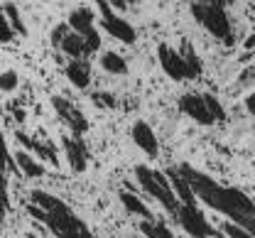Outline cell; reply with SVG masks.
<instances>
[{"label":"cell","mask_w":255,"mask_h":238,"mask_svg":"<svg viewBox=\"0 0 255 238\" xmlns=\"http://www.w3.org/2000/svg\"><path fill=\"white\" fill-rule=\"evenodd\" d=\"M12 37H15V30L10 27L5 10H0V42H12Z\"/></svg>","instance_id":"cell-25"},{"label":"cell","mask_w":255,"mask_h":238,"mask_svg":"<svg viewBox=\"0 0 255 238\" xmlns=\"http://www.w3.org/2000/svg\"><path fill=\"white\" fill-rule=\"evenodd\" d=\"M182 57H184V62H187V69H189V79H196V76H201V62H199V57H196V52L191 49L189 42L184 44V52H182Z\"/></svg>","instance_id":"cell-20"},{"label":"cell","mask_w":255,"mask_h":238,"mask_svg":"<svg viewBox=\"0 0 255 238\" xmlns=\"http://www.w3.org/2000/svg\"><path fill=\"white\" fill-rule=\"evenodd\" d=\"M246 49H255V34H251V37L246 39Z\"/></svg>","instance_id":"cell-33"},{"label":"cell","mask_w":255,"mask_h":238,"mask_svg":"<svg viewBox=\"0 0 255 238\" xmlns=\"http://www.w3.org/2000/svg\"><path fill=\"white\" fill-rule=\"evenodd\" d=\"M113 7H118V10H126L128 7V0H108Z\"/></svg>","instance_id":"cell-32"},{"label":"cell","mask_w":255,"mask_h":238,"mask_svg":"<svg viewBox=\"0 0 255 238\" xmlns=\"http://www.w3.org/2000/svg\"><path fill=\"white\" fill-rule=\"evenodd\" d=\"M94 103L96 106H106V108H116V106H118L116 96H113V94H106V91H96Z\"/></svg>","instance_id":"cell-29"},{"label":"cell","mask_w":255,"mask_h":238,"mask_svg":"<svg viewBox=\"0 0 255 238\" xmlns=\"http://www.w3.org/2000/svg\"><path fill=\"white\" fill-rule=\"evenodd\" d=\"M71 32V27H69V22H59L54 30H52V44L54 47H62V42H64V37Z\"/></svg>","instance_id":"cell-28"},{"label":"cell","mask_w":255,"mask_h":238,"mask_svg":"<svg viewBox=\"0 0 255 238\" xmlns=\"http://www.w3.org/2000/svg\"><path fill=\"white\" fill-rule=\"evenodd\" d=\"M204 101H206V106H209V111H211V116L216 118V123L219 120H226V111H223L221 101L214 96V94H204Z\"/></svg>","instance_id":"cell-23"},{"label":"cell","mask_w":255,"mask_h":238,"mask_svg":"<svg viewBox=\"0 0 255 238\" xmlns=\"http://www.w3.org/2000/svg\"><path fill=\"white\" fill-rule=\"evenodd\" d=\"M179 111H182L184 116H189L191 120H196L199 125H211V123H216V118L211 116L209 106L204 101V94H184V96L179 99Z\"/></svg>","instance_id":"cell-8"},{"label":"cell","mask_w":255,"mask_h":238,"mask_svg":"<svg viewBox=\"0 0 255 238\" xmlns=\"http://www.w3.org/2000/svg\"><path fill=\"white\" fill-rule=\"evenodd\" d=\"M52 106H54V111L62 116V120H66V125L74 130V135L81 137L86 130H89V120H86V116L74 106L71 101H66L64 96H54L52 99Z\"/></svg>","instance_id":"cell-7"},{"label":"cell","mask_w":255,"mask_h":238,"mask_svg":"<svg viewBox=\"0 0 255 238\" xmlns=\"http://www.w3.org/2000/svg\"><path fill=\"white\" fill-rule=\"evenodd\" d=\"M7 206H10V199H7V179H5V174L0 172V221H2Z\"/></svg>","instance_id":"cell-27"},{"label":"cell","mask_w":255,"mask_h":238,"mask_svg":"<svg viewBox=\"0 0 255 238\" xmlns=\"http://www.w3.org/2000/svg\"><path fill=\"white\" fill-rule=\"evenodd\" d=\"M17 142L20 145H25L27 150H32L34 155H39V160H47V162H52V165H57L59 160H57V152H54V147L47 142V140H32L30 135H25V133H17Z\"/></svg>","instance_id":"cell-14"},{"label":"cell","mask_w":255,"mask_h":238,"mask_svg":"<svg viewBox=\"0 0 255 238\" xmlns=\"http://www.w3.org/2000/svg\"><path fill=\"white\" fill-rule=\"evenodd\" d=\"M15 162H17L20 172H22L25 177H30V179H37V177H42V174H44L42 162H39V160H34L30 152H17V155H15Z\"/></svg>","instance_id":"cell-17"},{"label":"cell","mask_w":255,"mask_h":238,"mask_svg":"<svg viewBox=\"0 0 255 238\" xmlns=\"http://www.w3.org/2000/svg\"><path fill=\"white\" fill-rule=\"evenodd\" d=\"M223 234L228 238H255V236H251L243 226H238V224H233V221H231V224H223Z\"/></svg>","instance_id":"cell-26"},{"label":"cell","mask_w":255,"mask_h":238,"mask_svg":"<svg viewBox=\"0 0 255 238\" xmlns=\"http://www.w3.org/2000/svg\"><path fill=\"white\" fill-rule=\"evenodd\" d=\"M0 172H20L17 162L12 160V155L7 152V145H5V137L0 133Z\"/></svg>","instance_id":"cell-22"},{"label":"cell","mask_w":255,"mask_h":238,"mask_svg":"<svg viewBox=\"0 0 255 238\" xmlns=\"http://www.w3.org/2000/svg\"><path fill=\"white\" fill-rule=\"evenodd\" d=\"M96 15L91 7H76V10H71V15H69V27L74 30V32H79L81 37H89L91 32H96Z\"/></svg>","instance_id":"cell-11"},{"label":"cell","mask_w":255,"mask_h":238,"mask_svg":"<svg viewBox=\"0 0 255 238\" xmlns=\"http://www.w3.org/2000/svg\"><path fill=\"white\" fill-rule=\"evenodd\" d=\"M132 142L145 152V155H150V157H157L159 147H157V137L152 133V128L145 123V120H137L135 125H132Z\"/></svg>","instance_id":"cell-10"},{"label":"cell","mask_w":255,"mask_h":238,"mask_svg":"<svg viewBox=\"0 0 255 238\" xmlns=\"http://www.w3.org/2000/svg\"><path fill=\"white\" fill-rule=\"evenodd\" d=\"M101 67L106 71H111V74H128V62L116 52H106L101 57Z\"/></svg>","instance_id":"cell-19"},{"label":"cell","mask_w":255,"mask_h":238,"mask_svg":"<svg viewBox=\"0 0 255 238\" xmlns=\"http://www.w3.org/2000/svg\"><path fill=\"white\" fill-rule=\"evenodd\" d=\"M130 2H135V0H128V5H130Z\"/></svg>","instance_id":"cell-35"},{"label":"cell","mask_w":255,"mask_h":238,"mask_svg":"<svg viewBox=\"0 0 255 238\" xmlns=\"http://www.w3.org/2000/svg\"><path fill=\"white\" fill-rule=\"evenodd\" d=\"M5 15H7V22H10V27L15 30L17 34H27V27H25V22H22V17H20V12H17V7L12 5V2H7L5 5Z\"/></svg>","instance_id":"cell-21"},{"label":"cell","mask_w":255,"mask_h":238,"mask_svg":"<svg viewBox=\"0 0 255 238\" xmlns=\"http://www.w3.org/2000/svg\"><path fill=\"white\" fill-rule=\"evenodd\" d=\"M177 221H179V226H182L191 238H214L219 234V231L206 221V216L201 214L199 206L182 204L179 211H177Z\"/></svg>","instance_id":"cell-5"},{"label":"cell","mask_w":255,"mask_h":238,"mask_svg":"<svg viewBox=\"0 0 255 238\" xmlns=\"http://www.w3.org/2000/svg\"><path fill=\"white\" fill-rule=\"evenodd\" d=\"M167 177H169V182H172V189H174V194L182 199V204H189V206H196V194L191 192L189 182H187V177L182 174L179 167H169V170L164 172Z\"/></svg>","instance_id":"cell-12"},{"label":"cell","mask_w":255,"mask_h":238,"mask_svg":"<svg viewBox=\"0 0 255 238\" xmlns=\"http://www.w3.org/2000/svg\"><path fill=\"white\" fill-rule=\"evenodd\" d=\"M64 152L74 172H84L89 165V150L81 137H64Z\"/></svg>","instance_id":"cell-9"},{"label":"cell","mask_w":255,"mask_h":238,"mask_svg":"<svg viewBox=\"0 0 255 238\" xmlns=\"http://www.w3.org/2000/svg\"><path fill=\"white\" fill-rule=\"evenodd\" d=\"M30 199L32 204L44 209L42 224L57 238H94L91 229L64 204L62 199H57V197H52L49 192H42V189H32Z\"/></svg>","instance_id":"cell-2"},{"label":"cell","mask_w":255,"mask_h":238,"mask_svg":"<svg viewBox=\"0 0 255 238\" xmlns=\"http://www.w3.org/2000/svg\"><path fill=\"white\" fill-rule=\"evenodd\" d=\"M157 59H159L162 71H164L169 79H174V81L189 79V69H187L184 57H182L177 49H172L169 44H159L157 47Z\"/></svg>","instance_id":"cell-6"},{"label":"cell","mask_w":255,"mask_h":238,"mask_svg":"<svg viewBox=\"0 0 255 238\" xmlns=\"http://www.w3.org/2000/svg\"><path fill=\"white\" fill-rule=\"evenodd\" d=\"M140 234L147 238H174V234H172L162 221H155V219H152V221H145V219H142V221H140Z\"/></svg>","instance_id":"cell-18"},{"label":"cell","mask_w":255,"mask_h":238,"mask_svg":"<svg viewBox=\"0 0 255 238\" xmlns=\"http://www.w3.org/2000/svg\"><path fill=\"white\" fill-rule=\"evenodd\" d=\"M191 15L196 17V22H201L216 39H223L226 44H231V22H228V15H226L223 5L194 0L191 2Z\"/></svg>","instance_id":"cell-4"},{"label":"cell","mask_w":255,"mask_h":238,"mask_svg":"<svg viewBox=\"0 0 255 238\" xmlns=\"http://www.w3.org/2000/svg\"><path fill=\"white\" fill-rule=\"evenodd\" d=\"M246 108H248V111L255 116V94H251V96L246 99Z\"/></svg>","instance_id":"cell-31"},{"label":"cell","mask_w":255,"mask_h":238,"mask_svg":"<svg viewBox=\"0 0 255 238\" xmlns=\"http://www.w3.org/2000/svg\"><path fill=\"white\" fill-rule=\"evenodd\" d=\"M238 226H243V229H246V231H248L251 236H255V216H248V219H243V221H241Z\"/></svg>","instance_id":"cell-30"},{"label":"cell","mask_w":255,"mask_h":238,"mask_svg":"<svg viewBox=\"0 0 255 238\" xmlns=\"http://www.w3.org/2000/svg\"><path fill=\"white\" fill-rule=\"evenodd\" d=\"M118 199H121V204L126 206L128 214H135V216H140V219H145V221H152V211L142 204L132 192H121V194H118Z\"/></svg>","instance_id":"cell-16"},{"label":"cell","mask_w":255,"mask_h":238,"mask_svg":"<svg viewBox=\"0 0 255 238\" xmlns=\"http://www.w3.org/2000/svg\"><path fill=\"white\" fill-rule=\"evenodd\" d=\"M179 170L187 177L191 192L214 211H221L228 219H233V224H241L243 219L255 216V202L246 192H241L236 187H223L216 179H211L209 174H204L191 165H179Z\"/></svg>","instance_id":"cell-1"},{"label":"cell","mask_w":255,"mask_h":238,"mask_svg":"<svg viewBox=\"0 0 255 238\" xmlns=\"http://www.w3.org/2000/svg\"><path fill=\"white\" fill-rule=\"evenodd\" d=\"M66 79L76 86V89H86L91 81V67L86 59H71L66 64Z\"/></svg>","instance_id":"cell-13"},{"label":"cell","mask_w":255,"mask_h":238,"mask_svg":"<svg viewBox=\"0 0 255 238\" xmlns=\"http://www.w3.org/2000/svg\"><path fill=\"white\" fill-rule=\"evenodd\" d=\"M214 238H228V236H226V234H216V236H214Z\"/></svg>","instance_id":"cell-34"},{"label":"cell","mask_w":255,"mask_h":238,"mask_svg":"<svg viewBox=\"0 0 255 238\" xmlns=\"http://www.w3.org/2000/svg\"><path fill=\"white\" fill-rule=\"evenodd\" d=\"M20 84V76L15 71H2L0 74V91H15Z\"/></svg>","instance_id":"cell-24"},{"label":"cell","mask_w":255,"mask_h":238,"mask_svg":"<svg viewBox=\"0 0 255 238\" xmlns=\"http://www.w3.org/2000/svg\"><path fill=\"white\" fill-rule=\"evenodd\" d=\"M59 49H62L64 54H69L71 59H86V57L91 54L89 47H86V39H84L79 32H74V30L64 37V42H62Z\"/></svg>","instance_id":"cell-15"},{"label":"cell","mask_w":255,"mask_h":238,"mask_svg":"<svg viewBox=\"0 0 255 238\" xmlns=\"http://www.w3.org/2000/svg\"><path fill=\"white\" fill-rule=\"evenodd\" d=\"M135 177H137L140 187H142L152 199H157L169 216L177 219V211H179L182 204H179V199H177V194H174V189H172L169 177H167L164 172H157V170H152V167H147V165H137V167H135Z\"/></svg>","instance_id":"cell-3"}]
</instances>
